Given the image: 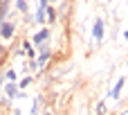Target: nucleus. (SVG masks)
<instances>
[{"instance_id":"0eeeda50","label":"nucleus","mask_w":128,"mask_h":115,"mask_svg":"<svg viewBox=\"0 0 128 115\" xmlns=\"http://www.w3.org/2000/svg\"><path fill=\"white\" fill-rule=\"evenodd\" d=\"M43 106H45V99H43V97H36V99H32L29 113L32 115H43Z\"/></svg>"},{"instance_id":"9b49d317","label":"nucleus","mask_w":128,"mask_h":115,"mask_svg":"<svg viewBox=\"0 0 128 115\" xmlns=\"http://www.w3.org/2000/svg\"><path fill=\"white\" fill-rule=\"evenodd\" d=\"M16 9L20 14H27V0H16Z\"/></svg>"},{"instance_id":"6e6552de","label":"nucleus","mask_w":128,"mask_h":115,"mask_svg":"<svg viewBox=\"0 0 128 115\" xmlns=\"http://www.w3.org/2000/svg\"><path fill=\"white\" fill-rule=\"evenodd\" d=\"M32 84H34V77H32V75H29V77H25V79H20V81L16 84V86H18V93H22V95H25V90H27Z\"/></svg>"},{"instance_id":"7ed1b4c3","label":"nucleus","mask_w":128,"mask_h":115,"mask_svg":"<svg viewBox=\"0 0 128 115\" xmlns=\"http://www.w3.org/2000/svg\"><path fill=\"white\" fill-rule=\"evenodd\" d=\"M104 32H106V23H104V18H97L94 25H92V36H94V41H101V38H104Z\"/></svg>"},{"instance_id":"1a4fd4ad","label":"nucleus","mask_w":128,"mask_h":115,"mask_svg":"<svg viewBox=\"0 0 128 115\" xmlns=\"http://www.w3.org/2000/svg\"><path fill=\"white\" fill-rule=\"evenodd\" d=\"M9 2H11V0H2V2H0V23H4V20H7V14H9Z\"/></svg>"},{"instance_id":"2eb2a0df","label":"nucleus","mask_w":128,"mask_h":115,"mask_svg":"<svg viewBox=\"0 0 128 115\" xmlns=\"http://www.w3.org/2000/svg\"><path fill=\"white\" fill-rule=\"evenodd\" d=\"M43 115H54V113H43Z\"/></svg>"},{"instance_id":"20e7f679","label":"nucleus","mask_w":128,"mask_h":115,"mask_svg":"<svg viewBox=\"0 0 128 115\" xmlns=\"http://www.w3.org/2000/svg\"><path fill=\"white\" fill-rule=\"evenodd\" d=\"M124 86H126V77H119V79L115 81V86H112V90H110V97H112V99H119V95H122V90H124Z\"/></svg>"},{"instance_id":"423d86ee","label":"nucleus","mask_w":128,"mask_h":115,"mask_svg":"<svg viewBox=\"0 0 128 115\" xmlns=\"http://www.w3.org/2000/svg\"><path fill=\"white\" fill-rule=\"evenodd\" d=\"M4 95H7L9 102L18 97V86H16V81H7V84H4Z\"/></svg>"},{"instance_id":"9d476101","label":"nucleus","mask_w":128,"mask_h":115,"mask_svg":"<svg viewBox=\"0 0 128 115\" xmlns=\"http://www.w3.org/2000/svg\"><path fill=\"white\" fill-rule=\"evenodd\" d=\"M2 77H4V81H16V79H18V75H16V70H11V68H9V70H7V72H4Z\"/></svg>"},{"instance_id":"f8f14e48","label":"nucleus","mask_w":128,"mask_h":115,"mask_svg":"<svg viewBox=\"0 0 128 115\" xmlns=\"http://www.w3.org/2000/svg\"><path fill=\"white\" fill-rule=\"evenodd\" d=\"M97 115H106V102H99L97 104Z\"/></svg>"},{"instance_id":"f3484780","label":"nucleus","mask_w":128,"mask_h":115,"mask_svg":"<svg viewBox=\"0 0 128 115\" xmlns=\"http://www.w3.org/2000/svg\"><path fill=\"white\" fill-rule=\"evenodd\" d=\"M126 68H128V61H126Z\"/></svg>"},{"instance_id":"f03ea898","label":"nucleus","mask_w":128,"mask_h":115,"mask_svg":"<svg viewBox=\"0 0 128 115\" xmlns=\"http://www.w3.org/2000/svg\"><path fill=\"white\" fill-rule=\"evenodd\" d=\"M45 41H50V29L47 27H43V29H38L34 36H32V45L34 47H38V45H43Z\"/></svg>"},{"instance_id":"4468645a","label":"nucleus","mask_w":128,"mask_h":115,"mask_svg":"<svg viewBox=\"0 0 128 115\" xmlns=\"http://www.w3.org/2000/svg\"><path fill=\"white\" fill-rule=\"evenodd\" d=\"M124 38H128V29H126V32H124Z\"/></svg>"},{"instance_id":"ddd939ff","label":"nucleus","mask_w":128,"mask_h":115,"mask_svg":"<svg viewBox=\"0 0 128 115\" xmlns=\"http://www.w3.org/2000/svg\"><path fill=\"white\" fill-rule=\"evenodd\" d=\"M119 115H128V108H126V111H122V113H119Z\"/></svg>"},{"instance_id":"39448f33","label":"nucleus","mask_w":128,"mask_h":115,"mask_svg":"<svg viewBox=\"0 0 128 115\" xmlns=\"http://www.w3.org/2000/svg\"><path fill=\"white\" fill-rule=\"evenodd\" d=\"M56 18H58L56 7H54V5H47V7H45V23L52 25V23H56Z\"/></svg>"},{"instance_id":"f257e3e1","label":"nucleus","mask_w":128,"mask_h":115,"mask_svg":"<svg viewBox=\"0 0 128 115\" xmlns=\"http://www.w3.org/2000/svg\"><path fill=\"white\" fill-rule=\"evenodd\" d=\"M14 34H16V25H14V23H9V20L0 23V38H2V41H11Z\"/></svg>"},{"instance_id":"dca6fc26","label":"nucleus","mask_w":128,"mask_h":115,"mask_svg":"<svg viewBox=\"0 0 128 115\" xmlns=\"http://www.w3.org/2000/svg\"><path fill=\"white\" fill-rule=\"evenodd\" d=\"M126 86H128V77H126Z\"/></svg>"}]
</instances>
